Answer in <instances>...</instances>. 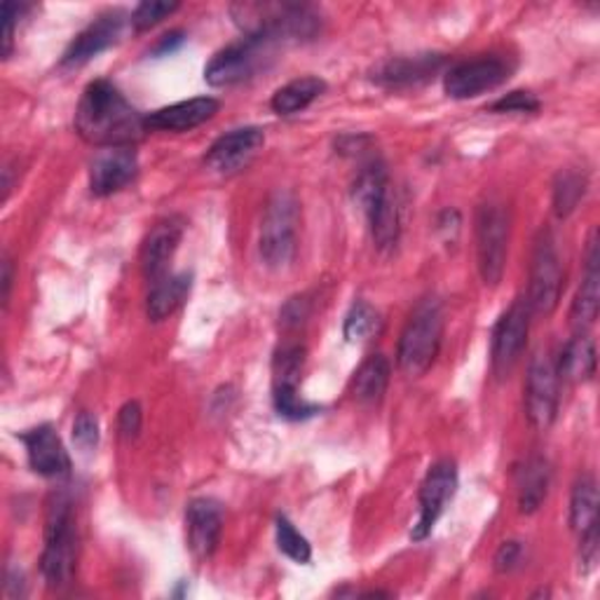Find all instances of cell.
I'll return each instance as SVG.
<instances>
[{"instance_id": "cell-35", "label": "cell", "mask_w": 600, "mask_h": 600, "mask_svg": "<svg viewBox=\"0 0 600 600\" xmlns=\"http://www.w3.org/2000/svg\"><path fill=\"white\" fill-rule=\"evenodd\" d=\"M178 10V3H159V0H146L132 12V24L136 31H148Z\"/></svg>"}, {"instance_id": "cell-10", "label": "cell", "mask_w": 600, "mask_h": 600, "mask_svg": "<svg viewBox=\"0 0 600 600\" xmlns=\"http://www.w3.org/2000/svg\"><path fill=\"white\" fill-rule=\"evenodd\" d=\"M514 66L503 56H482L453 66L444 77V90L451 99H474L507 83Z\"/></svg>"}, {"instance_id": "cell-24", "label": "cell", "mask_w": 600, "mask_h": 600, "mask_svg": "<svg viewBox=\"0 0 600 600\" xmlns=\"http://www.w3.org/2000/svg\"><path fill=\"white\" fill-rule=\"evenodd\" d=\"M598 306H600V256H598V245L593 239L589 258H587V272L582 279V287H579L572 300V310H570L572 324L577 327L593 324L598 317Z\"/></svg>"}, {"instance_id": "cell-38", "label": "cell", "mask_w": 600, "mask_h": 600, "mask_svg": "<svg viewBox=\"0 0 600 600\" xmlns=\"http://www.w3.org/2000/svg\"><path fill=\"white\" fill-rule=\"evenodd\" d=\"M142 406L136 402H127L123 408H120L117 415V430L125 438H134L138 432H142Z\"/></svg>"}, {"instance_id": "cell-40", "label": "cell", "mask_w": 600, "mask_h": 600, "mask_svg": "<svg viewBox=\"0 0 600 600\" xmlns=\"http://www.w3.org/2000/svg\"><path fill=\"white\" fill-rule=\"evenodd\" d=\"M27 12V6L6 3L3 6V56L8 59L12 52V38H14V24L17 19Z\"/></svg>"}, {"instance_id": "cell-4", "label": "cell", "mask_w": 600, "mask_h": 600, "mask_svg": "<svg viewBox=\"0 0 600 600\" xmlns=\"http://www.w3.org/2000/svg\"><path fill=\"white\" fill-rule=\"evenodd\" d=\"M444 340V314L436 300H423L399 340V366L411 377L423 375L436 362Z\"/></svg>"}, {"instance_id": "cell-34", "label": "cell", "mask_w": 600, "mask_h": 600, "mask_svg": "<svg viewBox=\"0 0 600 600\" xmlns=\"http://www.w3.org/2000/svg\"><path fill=\"white\" fill-rule=\"evenodd\" d=\"M306 350L300 345L282 348L275 356V383H298L303 371Z\"/></svg>"}, {"instance_id": "cell-42", "label": "cell", "mask_w": 600, "mask_h": 600, "mask_svg": "<svg viewBox=\"0 0 600 600\" xmlns=\"http://www.w3.org/2000/svg\"><path fill=\"white\" fill-rule=\"evenodd\" d=\"M184 31H172V33H167L163 40H159V43H157V48H155V54L157 56H163V54H169V52H174L176 48H182L184 45Z\"/></svg>"}, {"instance_id": "cell-30", "label": "cell", "mask_w": 600, "mask_h": 600, "mask_svg": "<svg viewBox=\"0 0 600 600\" xmlns=\"http://www.w3.org/2000/svg\"><path fill=\"white\" fill-rule=\"evenodd\" d=\"M272 402H275V411L287 420H293V423H298V420L314 417L319 411H322L317 404L306 402V399L298 394V383H275Z\"/></svg>"}, {"instance_id": "cell-3", "label": "cell", "mask_w": 600, "mask_h": 600, "mask_svg": "<svg viewBox=\"0 0 600 600\" xmlns=\"http://www.w3.org/2000/svg\"><path fill=\"white\" fill-rule=\"evenodd\" d=\"M77 561V530L73 507L64 495H56L48 509L45 521V549L40 558V570L50 589L66 587Z\"/></svg>"}, {"instance_id": "cell-33", "label": "cell", "mask_w": 600, "mask_h": 600, "mask_svg": "<svg viewBox=\"0 0 600 600\" xmlns=\"http://www.w3.org/2000/svg\"><path fill=\"white\" fill-rule=\"evenodd\" d=\"M275 532H277L279 551L289 556L291 561H296V563H310L312 547H310L308 539L296 530V526L289 521L287 516H277Z\"/></svg>"}, {"instance_id": "cell-7", "label": "cell", "mask_w": 600, "mask_h": 600, "mask_svg": "<svg viewBox=\"0 0 600 600\" xmlns=\"http://www.w3.org/2000/svg\"><path fill=\"white\" fill-rule=\"evenodd\" d=\"M563 291L561 256L556 249V239L549 230H542L535 242L530 266V289L526 303L532 314H551L558 308Z\"/></svg>"}, {"instance_id": "cell-2", "label": "cell", "mask_w": 600, "mask_h": 600, "mask_svg": "<svg viewBox=\"0 0 600 600\" xmlns=\"http://www.w3.org/2000/svg\"><path fill=\"white\" fill-rule=\"evenodd\" d=\"M230 14L245 38H263L275 45L282 40H310L319 31L317 12L300 3H237Z\"/></svg>"}, {"instance_id": "cell-32", "label": "cell", "mask_w": 600, "mask_h": 600, "mask_svg": "<svg viewBox=\"0 0 600 600\" xmlns=\"http://www.w3.org/2000/svg\"><path fill=\"white\" fill-rule=\"evenodd\" d=\"M585 190H587V182L579 174L575 172H561L556 178V184H554V211L556 216H570L577 205H579V199L585 197Z\"/></svg>"}, {"instance_id": "cell-1", "label": "cell", "mask_w": 600, "mask_h": 600, "mask_svg": "<svg viewBox=\"0 0 600 600\" xmlns=\"http://www.w3.org/2000/svg\"><path fill=\"white\" fill-rule=\"evenodd\" d=\"M75 130L99 148L134 146L148 132L146 115L138 113L108 80H94L85 87L75 108Z\"/></svg>"}, {"instance_id": "cell-27", "label": "cell", "mask_w": 600, "mask_h": 600, "mask_svg": "<svg viewBox=\"0 0 600 600\" xmlns=\"http://www.w3.org/2000/svg\"><path fill=\"white\" fill-rule=\"evenodd\" d=\"M392 366L385 354H371L354 375V396L362 404H377L390 385Z\"/></svg>"}, {"instance_id": "cell-25", "label": "cell", "mask_w": 600, "mask_h": 600, "mask_svg": "<svg viewBox=\"0 0 600 600\" xmlns=\"http://www.w3.org/2000/svg\"><path fill=\"white\" fill-rule=\"evenodd\" d=\"M324 92H327V83L322 77H314V75L298 77L275 92L270 106L277 115H296L300 111H306L308 106H312Z\"/></svg>"}, {"instance_id": "cell-31", "label": "cell", "mask_w": 600, "mask_h": 600, "mask_svg": "<svg viewBox=\"0 0 600 600\" xmlns=\"http://www.w3.org/2000/svg\"><path fill=\"white\" fill-rule=\"evenodd\" d=\"M380 324H383V319H380L377 310L364 303V300H356L345 317L343 333L350 343H364V340L373 338L380 331Z\"/></svg>"}, {"instance_id": "cell-26", "label": "cell", "mask_w": 600, "mask_h": 600, "mask_svg": "<svg viewBox=\"0 0 600 600\" xmlns=\"http://www.w3.org/2000/svg\"><path fill=\"white\" fill-rule=\"evenodd\" d=\"M598 505L600 503L593 476L577 478L570 495V526L579 537L598 532Z\"/></svg>"}, {"instance_id": "cell-9", "label": "cell", "mask_w": 600, "mask_h": 600, "mask_svg": "<svg viewBox=\"0 0 600 600\" xmlns=\"http://www.w3.org/2000/svg\"><path fill=\"white\" fill-rule=\"evenodd\" d=\"M558 377L556 359L547 350H537L528 364L526 377V413L535 430H549L558 413Z\"/></svg>"}, {"instance_id": "cell-6", "label": "cell", "mask_w": 600, "mask_h": 600, "mask_svg": "<svg viewBox=\"0 0 600 600\" xmlns=\"http://www.w3.org/2000/svg\"><path fill=\"white\" fill-rule=\"evenodd\" d=\"M509 247V209L499 203H486L476 216V254L484 282L497 287L505 275Z\"/></svg>"}, {"instance_id": "cell-41", "label": "cell", "mask_w": 600, "mask_h": 600, "mask_svg": "<svg viewBox=\"0 0 600 600\" xmlns=\"http://www.w3.org/2000/svg\"><path fill=\"white\" fill-rule=\"evenodd\" d=\"M308 317V300L306 298H293L282 312V322L287 327H298Z\"/></svg>"}, {"instance_id": "cell-14", "label": "cell", "mask_w": 600, "mask_h": 600, "mask_svg": "<svg viewBox=\"0 0 600 600\" xmlns=\"http://www.w3.org/2000/svg\"><path fill=\"white\" fill-rule=\"evenodd\" d=\"M263 144H266V136L258 127L232 130L224 134L221 138H216V142L211 144L205 157V165L216 174H224V176L235 174L251 163Z\"/></svg>"}, {"instance_id": "cell-23", "label": "cell", "mask_w": 600, "mask_h": 600, "mask_svg": "<svg viewBox=\"0 0 600 600\" xmlns=\"http://www.w3.org/2000/svg\"><path fill=\"white\" fill-rule=\"evenodd\" d=\"M551 484V469L545 457H530L528 463L518 469L516 486H518V507L524 514H535L547 499Z\"/></svg>"}, {"instance_id": "cell-11", "label": "cell", "mask_w": 600, "mask_h": 600, "mask_svg": "<svg viewBox=\"0 0 600 600\" xmlns=\"http://www.w3.org/2000/svg\"><path fill=\"white\" fill-rule=\"evenodd\" d=\"M530 308L526 300H516V303L497 319L490 340V356H493V371L497 377H505L511 373L518 359L524 354L530 331Z\"/></svg>"}, {"instance_id": "cell-36", "label": "cell", "mask_w": 600, "mask_h": 600, "mask_svg": "<svg viewBox=\"0 0 600 600\" xmlns=\"http://www.w3.org/2000/svg\"><path fill=\"white\" fill-rule=\"evenodd\" d=\"M493 113H537L539 111V99L530 92H509L507 96L497 99L490 104Z\"/></svg>"}, {"instance_id": "cell-39", "label": "cell", "mask_w": 600, "mask_h": 600, "mask_svg": "<svg viewBox=\"0 0 600 600\" xmlns=\"http://www.w3.org/2000/svg\"><path fill=\"white\" fill-rule=\"evenodd\" d=\"M524 558L521 542H505L495 554V570L497 572H511Z\"/></svg>"}, {"instance_id": "cell-22", "label": "cell", "mask_w": 600, "mask_h": 600, "mask_svg": "<svg viewBox=\"0 0 600 600\" xmlns=\"http://www.w3.org/2000/svg\"><path fill=\"white\" fill-rule=\"evenodd\" d=\"M558 377L570 383H587L596 375V345L589 335L577 333L556 359Z\"/></svg>"}, {"instance_id": "cell-29", "label": "cell", "mask_w": 600, "mask_h": 600, "mask_svg": "<svg viewBox=\"0 0 600 600\" xmlns=\"http://www.w3.org/2000/svg\"><path fill=\"white\" fill-rule=\"evenodd\" d=\"M390 190V176L387 169L380 163H369L362 172H359L354 182V203L369 214L380 197Z\"/></svg>"}, {"instance_id": "cell-20", "label": "cell", "mask_w": 600, "mask_h": 600, "mask_svg": "<svg viewBox=\"0 0 600 600\" xmlns=\"http://www.w3.org/2000/svg\"><path fill=\"white\" fill-rule=\"evenodd\" d=\"M216 113H218L216 99L197 96L146 115V127L157 132H190L199 125H205Z\"/></svg>"}, {"instance_id": "cell-5", "label": "cell", "mask_w": 600, "mask_h": 600, "mask_svg": "<svg viewBox=\"0 0 600 600\" xmlns=\"http://www.w3.org/2000/svg\"><path fill=\"white\" fill-rule=\"evenodd\" d=\"M298 203L287 190H279L266 207L261 239L258 249L268 268H285L296 256V228H298Z\"/></svg>"}, {"instance_id": "cell-43", "label": "cell", "mask_w": 600, "mask_h": 600, "mask_svg": "<svg viewBox=\"0 0 600 600\" xmlns=\"http://www.w3.org/2000/svg\"><path fill=\"white\" fill-rule=\"evenodd\" d=\"M10 289H12V263H10V258H6L3 261V303L6 306L10 298Z\"/></svg>"}, {"instance_id": "cell-37", "label": "cell", "mask_w": 600, "mask_h": 600, "mask_svg": "<svg viewBox=\"0 0 600 600\" xmlns=\"http://www.w3.org/2000/svg\"><path fill=\"white\" fill-rule=\"evenodd\" d=\"M73 442L80 451H92L99 444V423L96 417L87 411L80 413L73 423Z\"/></svg>"}, {"instance_id": "cell-17", "label": "cell", "mask_w": 600, "mask_h": 600, "mask_svg": "<svg viewBox=\"0 0 600 600\" xmlns=\"http://www.w3.org/2000/svg\"><path fill=\"white\" fill-rule=\"evenodd\" d=\"M22 444L27 448L29 465L35 474L48 478H62L71 474V457L64 448L62 438L54 432L52 425H40L24 432Z\"/></svg>"}, {"instance_id": "cell-28", "label": "cell", "mask_w": 600, "mask_h": 600, "mask_svg": "<svg viewBox=\"0 0 600 600\" xmlns=\"http://www.w3.org/2000/svg\"><path fill=\"white\" fill-rule=\"evenodd\" d=\"M373 242L380 251H390L399 242V232H402V221H399V205L392 195V188L377 199L375 207L366 214Z\"/></svg>"}, {"instance_id": "cell-12", "label": "cell", "mask_w": 600, "mask_h": 600, "mask_svg": "<svg viewBox=\"0 0 600 600\" xmlns=\"http://www.w3.org/2000/svg\"><path fill=\"white\" fill-rule=\"evenodd\" d=\"M457 490V467L453 459H438L425 476L423 486H420V516L411 530L413 539H425L438 518H442L446 505L455 497Z\"/></svg>"}, {"instance_id": "cell-19", "label": "cell", "mask_w": 600, "mask_h": 600, "mask_svg": "<svg viewBox=\"0 0 600 600\" xmlns=\"http://www.w3.org/2000/svg\"><path fill=\"white\" fill-rule=\"evenodd\" d=\"M184 226L176 218H167V221H159L151 235L146 237L144 249H142V268L148 282H157L165 275H169V261L174 258L178 245H182Z\"/></svg>"}, {"instance_id": "cell-21", "label": "cell", "mask_w": 600, "mask_h": 600, "mask_svg": "<svg viewBox=\"0 0 600 600\" xmlns=\"http://www.w3.org/2000/svg\"><path fill=\"white\" fill-rule=\"evenodd\" d=\"M193 277L188 272H178V275H165L163 279H157L151 287L148 293V303L146 312L153 319V322H163L169 314H174L178 308L184 306L186 296L190 293Z\"/></svg>"}, {"instance_id": "cell-8", "label": "cell", "mask_w": 600, "mask_h": 600, "mask_svg": "<svg viewBox=\"0 0 600 600\" xmlns=\"http://www.w3.org/2000/svg\"><path fill=\"white\" fill-rule=\"evenodd\" d=\"M275 43L263 38H242L239 43L216 52L205 69V80L211 87H230L254 77L272 54Z\"/></svg>"}, {"instance_id": "cell-16", "label": "cell", "mask_w": 600, "mask_h": 600, "mask_svg": "<svg viewBox=\"0 0 600 600\" xmlns=\"http://www.w3.org/2000/svg\"><path fill=\"white\" fill-rule=\"evenodd\" d=\"M224 530V511L218 503L207 497L193 499L186 509V532H188V549L197 561H207L221 542Z\"/></svg>"}, {"instance_id": "cell-18", "label": "cell", "mask_w": 600, "mask_h": 600, "mask_svg": "<svg viewBox=\"0 0 600 600\" xmlns=\"http://www.w3.org/2000/svg\"><path fill=\"white\" fill-rule=\"evenodd\" d=\"M446 66L444 54H415V56H394L373 71V83L402 90L430 83V80Z\"/></svg>"}, {"instance_id": "cell-15", "label": "cell", "mask_w": 600, "mask_h": 600, "mask_svg": "<svg viewBox=\"0 0 600 600\" xmlns=\"http://www.w3.org/2000/svg\"><path fill=\"white\" fill-rule=\"evenodd\" d=\"M138 172V157L134 146L102 148L90 169V190L96 197H108L134 182Z\"/></svg>"}, {"instance_id": "cell-13", "label": "cell", "mask_w": 600, "mask_h": 600, "mask_svg": "<svg viewBox=\"0 0 600 600\" xmlns=\"http://www.w3.org/2000/svg\"><path fill=\"white\" fill-rule=\"evenodd\" d=\"M125 22H127V14L123 10H111V12L99 14L85 31H80L75 35L69 50L64 52L62 66H71V69L83 66L92 62L94 56L113 48L125 31Z\"/></svg>"}]
</instances>
